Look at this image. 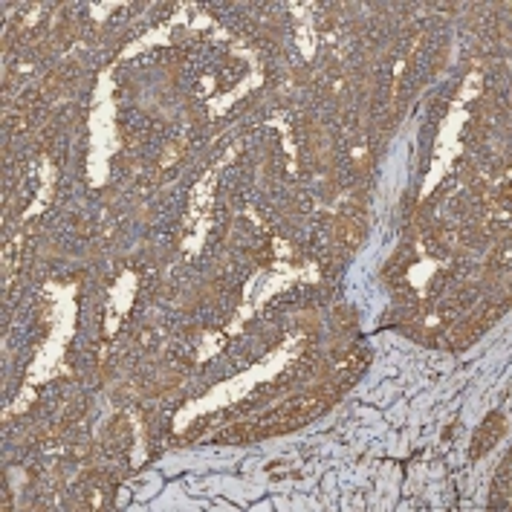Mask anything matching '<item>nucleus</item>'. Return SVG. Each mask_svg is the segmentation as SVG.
I'll return each mask as SVG.
<instances>
[{"instance_id":"nucleus-1","label":"nucleus","mask_w":512,"mask_h":512,"mask_svg":"<svg viewBox=\"0 0 512 512\" xmlns=\"http://www.w3.org/2000/svg\"><path fill=\"white\" fill-rule=\"evenodd\" d=\"M333 403V394L330 391H313L307 397H301L296 403H287L278 411H270L252 423H241V426H232L229 432H223L217 440L226 443V440H235V443H255V440H264V437H275V434L293 432L298 426H307L316 414H322L327 405Z\"/></svg>"}]
</instances>
